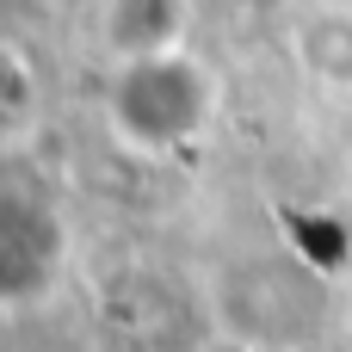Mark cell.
I'll return each mask as SVG.
<instances>
[{"instance_id":"obj_1","label":"cell","mask_w":352,"mask_h":352,"mask_svg":"<svg viewBox=\"0 0 352 352\" xmlns=\"http://www.w3.org/2000/svg\"><path fill=\"white\" fill-rule=\"evenodd\" d=\"M204 105H210L204 74L179 56H161V62L124 68V80L111 93V124L136 148H173L204 124Z\"/></svg>"}]
</instances>
